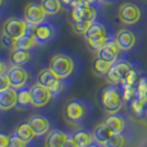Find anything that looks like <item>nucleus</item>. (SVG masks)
I'll use <instances>...</instances> for the list:
<instances>
[{"label":"nucleus","mask_w":147,"mask_h":147,"mask_svg":"<svg viewBox=\"0 0 147 147\" xmlns=\"http://www.w3.org/2000/svg\"><path fill=\"white\" fill-rule=\"evenodd\" d=\"M64 119L70 125L77 126L86 120L89 115V107L85 101L73 99L64 107Z\"/></svg>","instance_id":"f257e3e1"},{"label":"nucleus","mask_w":147,"mask_h":147,"mask_svg":"<svg viewBox=\"0 0 147 147\" xmlns=\"http://www.w3.org/2000/svg\"><path fill=\"white\" fill-rule=\"evenodd\" d=\"M123 102V92L120 90L119 87L109 86L103 89L101 94V103L107 113H117L122 109Z\"/></svg>","instance_id":"f03ea898"},{"label":"nucleus","mask_w":147,"mask_h":147,"mask_svg":"<svg viewBox=\"0 0 147 147\" xmlns=\"http://www.w3.org/2000/svg\"><path fill=\"white\" fill-rule=\"evenodd\" d=\"M74 61L70 56L65 54H56L49 59V68L59 79H65L70 76L74 70Z\"/></svg>","instance_id":"7ed1b4c3"},{"label":"nucleus","mask_w":147,"mask_h":147,"mask_svg":"<svg viewBox=\"0 0 147 147\" xmlns=\"http://www.w3.org/2000/svg\"><path fill=\"white\" fill-rule=\"evenodd\" d=\"M134 68L132 64L126 61H119L113 63L110 70L105 75L107 80L114 86H123L126 77Z\"/></svg>","instance_id":"20e7f679"},{"label":"nucleus","mask_w":147,"mask_h":147,"mask_svg":"<svg viewBox=\"0 0 147 147\" xmlns=\"http://www.w3.org/2000/svg\"><path fill=\"white\" fill-rule=\"evenodd\" d=\"M32 29L33 26L28 24L25 20L18 18H9L7 19L2 25V34L12 37L17 41L20 37L24 36Z\"/></svg>","instance_id":"39448f33"},{"label":"nucleus","mask_w":147,"mask_h":147,"mask_svg":"<svg viewBox=\"0 0 147 147\" xmlns=\"http://www.w3.org/2000/svg\"><path fill=\"white\" fill-rule=\"evenodd\" d=\"M73 10L70 13V18L73 22L76 21H89L94 22L97 18V9L93 6H89L81 0H75L70 5Z\"/></svg>","instance_id":"423d86ee"},{"label":"nucleus","mask_w":147,"mask_h":147,"mask_svg":"<svg viewBox=\"0 0 147 147\" xmlns=\"http://www.w3.org/2000/svg\"><path fill=\"white\" fill-rule=\"evenodd\" d=\"M61 80L63 79L57 78L55 74L53 73L49 68H44L42 70H40V73L37 75V82L41 84L42 86L46 87L47 89H49L51 92L53 93V96L58 94L63 91L64 82Z\"/></svg>","instance_id":"0eeeda50"},{"label":"nucleus","mask_w":147,"mask_h":147,"mask_svg":"<svg viewBox=\"0 0 147 147\" xmlns=\"http://www.w3.org/2000/svg\"><path fill=\"white\" fill-rule=\"evenodd\" d=\"M141 16L142 12L140 7L132 2L122 3L117 11V18L120 22L125 25H133L137 23L141 19Z\"/></svg>","instance_id":"6e6552de"},{"label":"nucleus","mask_w":147,"mask_h":147,"mask_svg":"<svg viewBox=\"0 0 147 147\" xmlns=\"http://www.w3.org/2000/svg\"><path fill=\"white\" fill-rule=\"evenodd\" d=\"M47 14L44 10L43 6L41 3L36 2H30L24 7V11H23V17L26 23L31 26H35V25L41 24L44 22V19Z\"/></svg>","instance_id":"1a4fd4ad"},{"label":"nucleus","mask_w":147,"mask_h":147,"mask_svg":"<svg viewBox=\"0 0 147 147\" xmlns=\"http://www.w3.org/2000/svg\"><path fill=\"white\" fill-rule=\"evenodd\" d=\"M31 92V105L35 108H42L49 102L53 93L46 87L42 86L41 84H34L30 88Z\"/></svg>","instance_id":"9d476101"},{"label":"nucleus","mask_w":147,"mask_h":147,"mask_svg":"<svg viewBox=\"0 0 147 147\" xmlns=\"http://www.w3.org/2000/svg\"><path fill=\"white\" fill-rule=\"evenodd\" d=\"M7 76L10 81V87L13 89L23 88L29 79V74L22 66H11L7 71Z\"/></svg>","instance_id":"9b49d317"},{"label":"nucleus","mask_w":147,"mask_h":147,"mask_svg":"<svg viewBox=\"0 0 147 147\" xmlns=\"http://www.w3.org/2000/svg\"><path fill=\"white\" fill-rule=\"evenodd\" d=\"M32 32L36 38L37 45H43V44L47 43L55 35L54 26L47 22H42L41 24L33 26Z\"/></svg>","instance_id":"f8f14e48"},{"label":"nucleus","mask_w":147,"mask_h":147,"mask_svg":"<svg viewBox=\"0 0 147 147\" xmlns=\"http://www.w3.org/2000/svg\"><path fill=\"white\" fill-rule=\"evenodd\" d=\"M114 41L121 51H129L136 43V36L131 30L124 28L117 32Z\"/></svg>","instance_id":"ddd939ff"},{"label":"nucleus","mask_w":147,"mask_h":147,"mask_svg":"<svg viewBox=\"0 0 147 147\" xmlns=\"http://www.w3.org/2000/svg\"><path fill=\"white\" fill-rule=\"evenodd\" d=\"M120 51L117 44L115 43L114 40H110L108 43L104 45L102 49H100L97 52V57L103 59L105 61H110V63H115L117 59V56L120 54Z\"/></svg>","instance_id":"4468645a"},{"label":"nucleus","mask_w":147,"mask_h":147,"mask_svg":"<svg viewBox=\"0 0 147 147\" xmlns=\"http://www.w3.org/2000/svg\"><path fill=\"white\" fill-rule=\"evenodd\" d=\"M28 123L30 124L31 129L35 133L36 136H42L47 133L49 129V119L44 115H33L29 119Z\"/></svg>","instance_id":"2eb2a0df"},{"label":"nucleus","mask_w":147,"mask_h":147,"mask_svg":"<svg viewBox=\"0 0 147 147\" xmlns=\"http://www.w3.org/2000/svg\"><path fill=\"white\" fill-rule=\"evenodd\" d=\"M17 105V91L13 88H8L0 91V110H11Z\"/></svg>","instance_id":"dca6fc26"},{"label":"nucleus","mask_w":147,"mask_h":147,"mask_svg":"<svg viewBox=\"0 0 147 147\" xmlns=\"http://www.w3.org/2000/svg\"><path fill=\"white\" fill-rule=\"evenodd\" d=\"M108 36V33L105 30V26L100 22H92L90 28L85 34L86 41H100L104 40Z\"/></svg>","instance_id":"f3484780"},{"label":"nucleus","mask_w":147,"mask_h":147,"mask_svg":"<svg viewBox=\"0 0 147 147\" xmlns=\"http://www.w3.org/2000/svg\"><path fill=\"white\" fill-rule=\"evenodd\" d=\"M68 135L65 132L61 129H53L47 134L44 147H64Z\"/></svg>","instance_id":"a211bd4d"},{"label":"nucleus","mask_w":147,"mask_h":147,"mask_svg":"<svg viewBox=\"0 0 147 147\" xmlns=\"http://www.w3.org/2000/svg\"><path fill=\"white\" fill-rule=\"evenodd\" d=\"M104 124L111 129V132L113 134H121L123 129L125 127V120L121 114L117 113H113V114H109L107 119L104 120Z\"/></svg>","instance_id":"6ab92c4d"},{"label":"nucleus","mask_w":147,"mask_h":147,"mask_svg":"<svg viewBox=\"0 0 147 147\" xmlns=\"http://www.w3.org/2000/svg\"><path fill=\"white\" fill-rule=\"evenodd\" d=\"M31 55L28 49H13L9 56V61L11 66H23L30 61Z\"/></svg>","instance_id":"aec40b11"},{"label":"nucleus","mask_w":147,"mask_h":147,"mask_svg":"<svg viewBox=\"0 0 147 147\" xmlns=\"http://www.w3.org/2000/svg\"><path fill=\"white\" fill-rule=\"evenodd\" d=\"M93 138H94V142H97L101 145H104L105 142L110 138L111 136L113 135V133L111 132V129L104 124V123H100L98 124L94 129H93Z\"/></svg>","instance_id":"412c9836"},{"label":"nucleus","mask_w":147,"mask_h":147,"mask_svg":"<svg viewBox=\"0 0 147 147\" xmlns=\"http://www.w3.org/2000/svg\"><path fill=\"white\" fill-rule=\"evenodd\" d=\"M14 135H17L19 138H21L22 141H24L25 143H30L36 135L33 132V129H31L30 124L26 123H21L16 127L14 131Z\"/></svg>","instance_id":"4be33fe9"},{"label":"nucleus","mask_w":147,"mask_h":147,"mask_svg":"<svg viewBox=\"0 0 147 147\" xmlns=\"http://www.w3.org/2000/svg\"><path fill=\"white\" fill-rule=\"evenodd\" d=\"M32 30H33V29H32ZM32 30H31L29 33H26L24 36L20 37L19 40H17L14 49H28V51H30V49H32L34 46H36L37 45L36 38L34 36Z\"/></svg>","instance_id":"5701e85b"},{"label":"nucleus","mask_w":147,"mask_h":147,"mask_svg":"<svg viewBox=\"0 0 147 147\" xmlns=\"http://www.w3.org/2000/svg\"><path fill=\"white\" fill-rule=\"evenodd\" d=\"M113 64L110 63V61H105L101 58L97 57L94 61H93V64H92V71L94 75H97L99 77H103L105 76L108 71L110 70L111 66Z\"/></svg>","instance_id":"b1692460"},{"label":"nucleus","mask_w":147,"mask_h":147,"mask_svg":"<svg viewBox=\"0 0 147 147\" xmlns=\"http://www.w3.org/2000/svg\"><path fill=\"white\" fill-rule=\"evenodd\" d=\"M74 137H75V140H76L79 147H88L90 144H92L94 142L93 134L90 131H87V129L78 131L76 134L74 135Z\"/></svg>","instance_id":"393cba45"},{"label":"nucleus","mask_w":147,"mask_h":147,"mask_svg":"<svg viewBox=\"0 0 147 147\" xmlns=\"http://www.w3.org/2000/svg\"><path fill=\"white\" fill-rule=\"evenodd\" d=\"M41 5L43 6L47 16H54L61 9V0H42Z\"/></svg>","instance_id":"a878e982"},{"label":"nucleus","mask_w":147,"mask_h":147,"mask_svg":"<svg viewBox=\"0 0 147 147\" xmlns=\"http://www.w3.org/2000/svg\"><path fill=\"white\" fill-rule=\"evenodd\" d=\"M131 107L135 114H137L138 117H145L147 113V101L145 99H142L140 97L135 98L131 102Z\"/></svg>","instance_id":"bb28decb"},{"label":"nucleus","mask_w":147,"mask_h":147,"mask_svg":"<svg viewBox=\"0 0 147 147\" xmlns=\"http://www.w3.org/2000/svg\"><path fill=\"white\" fill-rule=\"evenodd\" d=\"M17 104L20 107H26L31 104V92L30 88H21L17 92Z\"/></svg>","instance_id":"cd10ccee"},{"label":"nucleus","mask_w":147,"mask_h":147,"mask_svg":"<svg viewBox=\"0 0 147 147\" xmlns=\"http://www.w3.org/2000/svg\"><path fill=\"white\" fill-rule=\"evenodd\" d=\"M122 92H123V99L126 102H132L135 98L138 97L137 86L124 85V86H122Z\"/></svg>","instance_id":"c85d7f7f"},{"label":"nucleus","mask_w":147,"mask_h":147,"mask_svg":"<svg viewBox=\"0 0 147 147\" xmlns=\"http://www.w3.org/2000/svg\"><path fill=\"white\" fill-rule=\"evenodd\" d=\"M126 144V138L121 134H113L105 142L104 147H124Z\"/></svg>","instance_id":"c756f323"},{"label":"nucleus","mask_w":147,"mask_h":147,"mask_svg":"<svg viewBox=\"0 0 147 147\" xmlns=\"http://www.w3.org/2000/svg\"><path fill=\"white\" fill-rule=\"evenodd\" d=\"M91 23L92 22H89V21H76V22H71V28L76 34L85 35Z\"/></svg>","instance_id":"7c9ffc66"},{"label":"nucleus","mask_w":147,"mask_h":147,"mask_svg":"<svg viewBox=\"0 0 147 147\" xmlns=\"http://www.w3.org/2000/svg\"><path fill=\"white\" fill-rule=\"evenodd\" d=\"M140 74L137 73L136 70H132L131 73L129 74V76L126 77V80H125V82H124V85H129V86H137L138 85V82H140ZM123 85V86H124ZM122 87V86H121Z\"/></svg>","instance_id":"2f4dec72"},{"label":"nucleus","mask_w":147,"mask_h":147,"mask_svg":"<svg viewBox=\"0 0 147 147\" xmlns=\"http://www.w3.org/2000/svg\"><path fill=\"white\" fill-rule=\"evenodd\" d=\"M26 144L24 141H22L21 138H19L17 135H13L10 137L9 141V146L8 147H26Z\"/></svg>","instance_id":"473e14b6"},{"label":"nucleus","mask_w":147,"mask_h":147,"mask_svg":"<svg viewBox=\"0 0 147 147\" xmlns=\"http://www.w3.org/2000/svg\"><path fill=\"white\" fill-rule=\"evenodd\" d=\"M16 40L12 38V37L8 36V35H5V34H2V36H1V43L2 45L7 47V49H14V46H16Z\"/></svg>","instance_id":"72a5a7b5"},{"label":"nucleus","mask_w":147,"mask_h":147,"mask_svg":"<svg viewBox=\"0 0 147 147\" xmlns=\"http://www.w3.org/2000/svg\"><path fill=\"white\" fill-rule=\"evenodd\" d=\"M8 88H10V81H9L7 74L0 75V91L1 90H6Z\"/></svg>","instance_id":"f704fd0d"},{"label":"nucleus","mask_w":147,"mask_h":147,"mask_svg":"<svg viewBox=\"0 0 147 147\" xmlns=\"http://www.w3.org/2000/svg\"><path fill=\"white\" fill-rule=\"evenodd\" d=\"M64 147H79L78 146V144H77V142L75 140V137L73 136H68L67 141L66 143L64 144Z\"/></svg>","instance_id":"c9c22d12"},{"label":"nucleus","mask_w":147,"mask_h":147,"mask_svg":"<svg viewBox=\"0 0 147 147\" xmlns=\"http://www.w3.org/2000/svg\"><path fill=\"white\" fill-rule=\"evenodd\" d=\"M9 141H10L9 136L0 133V147H8L9 146Z\"/></svg>","instance_id":"e433bc0d"},{"label":"nucleus","mask_w":147,"mask_h":147,"mask_svg":"<svg viewBox=\"0 0 147 147\" xmlns=\"http://www.w3.org/2000/svg\"><path fill=\"white\" fill-rule=\"evenodd\" d=\"M8 71V66H7L6 61L0 58V75H5Z\"/></svg>","instance_id":"4c0bfd02"},{"label":"nucleus","mask_w":147,"mask_h":147,"mask_svg":"<svg viewBox=\"0 0 147 147\" xmlns=\"http://www.w3.org/2000/svg\"><path fill=\"white\" fill-rule=\"evenodd\" d=\"M81 1L87 3V5H89V6H93V7L102 2V0H81Z\"/></svg>","instance_id":"58836bf2"},{"label":"nucleus","mask_w":147,"mask_h":147,"mask_svg":"<svg viewBox=\"0 0 147 147\" xmlns=\"http://www.w3.org/2000/svg\"><path fill=\"white\" fill-rule=\"evenodd\" d=\"M88 147H104L103 145H101V144H99V143H97V142H93L92 144H90Z\"/></svg>","instance_id":"ea45409f"},{"label":"nucleus","mask_w":147,"mask_h":147,"mask_svg":"<svg viewBox=\"0 0 147 147\" xmlns=\"http://www.w3.org/2000/svg\"><path fill=\"white\" fill-rule=\"evenodd\" d=\"M74 1H75V0H61V2H63L64 5H67V6H70Z\"/></svg>","instance_id":"a19ab883"},{"label":"nucleus","mask_w":147,"mask_h":147,"mask_svg":"<svg viewBox=\"0 0 147 147\" xmlns=\"http://www.w3.org/2000/svg\"><path fill=\"white\" fill-rule=\"evenodd\" d=\"M145 99H146V101H147V91H146V93H145Z\"/></svg>","instance_id":"79ce46f5"},{"label":"nucleus","mask_w":147,"mask_h":147,"mask_svg":"<svg viewBox=\"0 0 147 147\" xmlns=\"http://www.w3.org/2000/svg\"><path fill=\"white\" fill-rule=\"evenodd\" d=\"M2 1H3V0H0V7H1V5H2Z\"/></svg>","instance_id":"37998d69"},{"label":"nucleus","mask_w":147,"mask_h":147,"mask_svg":"<svg viewBox=\"0 0 147 147\" xmlns=\"http://www.w3.org/2000/svg\"><path fill=\"white\" fill-rule=\"evenodd\" d=\"M146 117H147V113H146Z\"/></svg>","instance_id":"c03bdc74"}]
</instances>
